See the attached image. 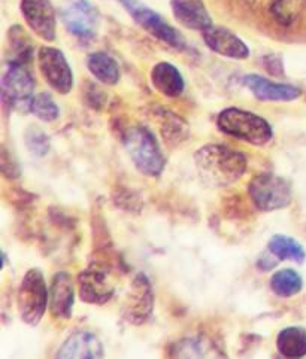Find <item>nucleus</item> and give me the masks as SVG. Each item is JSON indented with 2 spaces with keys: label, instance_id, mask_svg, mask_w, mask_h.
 Instances as JSON below:
<instances>
[{
  "label": "nucleus",
  "instance_id": "f257e3e1",
  "mask_svg": "<svg viewBox=\"0 0 306 359\" xmlns=\"http://www.w3.org/2000/svg\"><path fill=\"white\" fill-rule=\"evenodd\" d=\"M199 176L209 187H229L246 172V157L244 152L218 143L205 145L194 154Z\"/></svg>",
  "mask_w": 306,
  "mask_h": 359
},
{
  "label": "nucleus",
  "instance_id": "f03ea898",
  "mask_svg": "<svg viewBox=\"0 0 306 359\" xmlns=\"http://www.w3.org/2000/svg\"><path fill=\"white\" fill-rule=\"evenodd\" d=\"M121 140L139 173L149 177H159L163 173L166 158L151 130L144 126H133L124 131Z\"/></svg>",
  "mask_w": 306,
  "mask_h": 359
},
{
  "label": "nucleus",
  "instance_id": "7ed1b4c3",
  "mask_svg": "<svg viewBox=\"0 0 306 359\" xmlns=\"http://www.w3.org/2000/svg\"><path fill=\"white\" fill-rule=\"evenodd\" d=\"M217 127L225 135L254 147H265L274 137V130L263 116L234 106L218 114Z\"/></svg>",
  "mask_w": 306,
  "mask_h": 359
},
{
  "label": "nucleus",
  "instance_id": "20e7f679",
  "mask_svg": "<svg viewBox=\"0 0 306 359\" xmlns=\"http://www.w3.org/2000/svg\"><path fill=\"white\" fill-rule=\"evenodd\" d=\"M50 288L46 286L39 269H30L21 280L17 295V306L21 320L30 327H36L48 307Z\"/></svg>",
  "mask_w": 306,
  "mask_h": 359
},
{
  "label": "nucleus",
  "instance_id": "39448f33",
  "mask_svg": "<svg viewBox=\"0 0 306 359\" xmlns=\"http://www.w3.org/2000/svg\"><path fill=\"white\" fill-rule=\"evenodd\" d=\"M140 27L145 29L151 36L175 48L178 51H187L188 45L184 36L164 20L154 9L148 8L140 0H117Z\"/></svg>",
  "mask_w": 306,
  "mask_h": 359
},
{
  "label": "nucleus",
  "instance_id": "423d86ee",
  "mask_svg": "<svg viewBox=\"0 0 306 359\" xmlns=\"http://www.w3.org/2000/svg\"><path fill=\"white\" fill-rule=\"evenodd\" d=\"M0 91L5 112H30V104L34 97V79L29 67L25 65H9L2 76Z\"/></svg>",
  "mask_w": 306,
  "mask_h": 359
},
{
  "label": "nucleus",
  "instance_id": "0eeeda50",
  "mask_svg": "<svg viewBox=\"0 0 306 359\" xmlns=\"http://www.w3.org/2000/svg\"><path fill=\"white\" fill-rule=\"evenodd\" d=\"M248 194L258 210L274 212L290 205L293 188L286 177L274 173H262L250 182Z\"/></svg>",
  "mask_w": 306,
  "mask_h": 359
},
{
  "label": "nucleus",
  "instance_id": "6e6552de",
  "mask_svg": "<svg viewBox=\"0 0 306 359\" xmlns=\"http://www.w3.org/2000/svg\"><path fill=\"white\" fill-rule=\"evenodd\" d=\"M60 20L66 30L81 42L96 39L100 17L90 0H62Z\"/></svg>",
  "mask_w": 306,
  "mask_h": 359
},
{
  "label": "nucleus",
  "instance_id": "1a4fd4ad",
  "mask_svg": "<svg viewBox=\"0 0 306 359\" xmlns=\"http://www.w3.org/2000/svg\"><path fill=\"white\" fill-rule=\"evenodd\" d=\"M38 67L44 79L58 94H67L74 88V72L65 54L54 46H42L38 51Z\"/></svg>",
  "mask_w": 306,
  "mask_h": 359
},
{
  "label": "nucleus",
  "instance_id": "9d476101",
  "mask_svg": "<svg viewBox=\"0 0 306 359\" xmlns=\"http://www.w3.org/2000/svg\"><path fill=\"white\" fill-rule=\"evenodd\" d=\"M154 310L152 286L144 273H139L131 283L123 307L124 319L132 325H142Z\"/></svg>",
  "mask_w": 306,
  "mask_h": 359
},
{
  "label": "nucleus",
  "instance_id": "9b49d317",
  "mask_svg": "<svg viewBox=\"0 0 306 359\" xmlns=\"http://www.w3.org/2000/svg\"><path fill=\"white\" fill-rule=\"evenodd\" d=\"M21 14L41 39L46 42L55 39L57 15L51 0H21Z\"/></svg>",
  "mask_w": 306,
  "mask_h": 359
},
{
  "label": "nucleus",
  "instance_id": "f8f14e48",
  "mask_svg": "<svg viewBox=\"0 0 306 359\" xmlns=\"http://www.w3.org/2000/svg\"><path fill=\"white\" fill-rule=\"evenodd\" d=\"M78 283L81 300L88 304H105L111 300L115 291L108 269L100 266H90L81 271Z\"/></svg>",
  "mask_w": 306,
  "mask_h": 359
},
{
  "label": "nucleus",
  "instance_id": "ddd939ff",
  "mask_svg": "<svg viewBox=\"0 0 306 359\" xmlns=\"http://www.w3.org/2000/svg\"><path fill=\"white\" fill-rule=\"evenodd\" d=\"M244 87L248 88L257 100L262 102H291L302 94V90L291 83L274 82L260 75H245L242 78Z\"/></svg>",
  "mask_w": 306,
  "mask_h": 359
},
{
  "label": "nucleus",
  "instance_id": "4468645a",
  "mask_svg": "<svg viewBox=\"0 0 306 359\" xmlns=\"http://www.w3.org/2000/svg\"><path fill=\"white\" fill-rule=\"evenodd\" d=\"M75 304L74 280L66 271L57 273L50 285L48 310L57 319H69L72 316Z\"/></svg>",
  "mask_w": 306,
  "mask_h": 359
},
{
  "label": "nucleus",
  "instance_id": "2eb2a0df",
  "mask_svg": "<svg viewBox=\"0 0 306 359\" xmlns=\"http://www.w3.org/2000/svg\"><path fill=\"white\" fill-rule=\"evenodd\" d=\"M202 33L204 41L211 51L234 60H245L250 57L248 46L230 30L225 27L211 26Z\"/></svg>",
  "mask_w": 306,
  "mask_h": 359
},
{
  "label": "nucleus",
  "instance_id": "dca6fc26",
  "mask_svg": "<svg viewBox=\"0 0 306 359\" xmlns=\"http://www.w3.org/2000/svg\"><path fill=\"white\" fill-rule=\"evenodd\" d=\"M171 8L175 20L187 29L205 32L214 26L204 0H171Z\"/></svg>",
  "mask_w": 306,
  "mask_h": 359
},
{
  "label": "nucleus",
  "instance_id": "f3484780",
  "mask_svg": "<svg viewBox=\"0 0 306 359\" xmlns=\"http://www.w3.org/2000/svg\"><path fill=\"white\" fill-rule=\"evenodd\" d=\"M102 341L88 331H79L70 336L57 352V358H102L103 356Z\"/></svg>",
  "mask_w": 306,
  "mask_h": 359
},
{
  "label": "nucleus",
  "instance_id": "a211bd4d",
  "mask_svg": "<svg viewBox=\"0 0 306 359\" xmlns=\"http://www.w3.org/2000/svg\"><path fill=\"white\" fill-rule=\"evenodd\" d=\"M151 83L164 97L176 99L185 90V81L181 72L173 65L161 62L151 70Z\"/></svg>",
  "mask_w": 306,
  "mask_h": 359
},
{
  "label": "nucleus",
  "instance_id": "6ab92c4d",
  "mask_svg": "<svg viewBox=\"0 0 306 359\" xmlns=\"http://www.w3.org/2000/svg\"><path fill=\"white\" fill-rule=\"evenodd\" d=\"M33 57V43L27 32L18 24L8 30L5 62L9 65H25L29 66Z\"/></svg>",
  "mask_w": 306,
  "mask_h": 359
},
{
  "label": "nucleus",
  "instance_id": "aec40b11",
  "mask_svg": "<svg viewBox=\"0 0 306 359\" xmlns=\"http://www.w3.org/2000/svg\"><path fill=\"white\" fill-rule=\"evenodd\" d=\"M87 67L91 75L105 86H115L120 81V66L117 60L107 53H93L87 58Z\"/></svg>",
  "mask_w": 306,
  "mask_h": 359
},
{
  "label": "nucleus",
  "instance_id": "412c9836",
  "mask_svg": "<svg viewBox=\"0 0 306 359\" xmlns=\"http://www.w3.org/2000/svg\"><path fill=\"white\" fill-rule=\"evenodd\" d=\"M277 349L284 358L306 356V330L300 327L284 328L278 334Z\"/></svg>",
  "mask_w": 306,
  "mask_h": 359
},
{
  "label": "nucleus",
  "instance_id": "4be33fe9",
  "mask_svg": "<svg viewBox=\"0 0 306 359\" xmlns=\"http://www.w3.org/2000/svg\"><path fill=\"white\" fill-rule=\"evenodd\" d=\"M267 249L279 261H294L296 264H303L306 259V250L296 238L284 234H275L267 243Z\"/></svg>",
  "mask_w": 306,
  "mask_h": 359
},
{
  "label": "nucleus",
  "instance_id": "5701e85b",
  "mask_svg": "<svg viewBox=\"0 0 306 359\" xmlns=\"http://www.w3.org/2000/svg\"><path fill=\"white\" fill-rule=\"evenodd\" d=\"M171 356H181V358H200V356H217L222 355L217 351L215 346L205 337H192L184 339L172 346L169 352Z\"/></svg>",
  "mask_w": 306,
  "mask_h": 359
},
{
  "label": "nucleus",
  "instance_id": "b1692460",
  "mask_svg": "<svg viewBox=\"0 0 306 359\" xmlns=\"http://www.w3.org/2000/svg\"><path fill=\"white\" fill-rule=\"evenodd\" d=\"M303 288V279L298 271L291 269L279 270L270 278V290L278 297L290 298L298 295Z\"/></svg>",
  "mask_w": 306,
  "mask_h": 359
},
{
  "label": "nucleus",
  "instance_id": "393cba45",
  "mask_svg": "<svg viewBox=\"0 0 306 359\" xmlns=\"http://www.w3.org/2000/svg\"><path fill=\"white\" fill-rule=\"evenodd\" d=\"M306 0H274L270 12L281 26H291L298 20Z\"/></svg>",
  "mask_w": 306,
  "mask_h": 359
},
{
  "label": "nucleus",
  "instance_id": "a878e982",
  "mask_svg": "<svg viewBox=\"0 0 306 359\" xmlns=\"http://www.w3.org/2000/svg\"><path fill=\"white\" fill-rule=\"evenodd\" d=\"M30 114H33L44 123H53L60 115L57 103L48 93L36 94L30 104Z\"/></svg>",
  "mask_w": 306,
  "mask_h": 359
},
{
  "label": "nucleus",
  "instance_id": "bb28decb",
  "mask_svg": "<svg viewBox=\"0 0 306 359\" xmlns=\"http://www.w3.org/2000/svg\"><path fill=\"white\" fill-rule=\"evenodd\" d=\"M26 145L27 149L34 157H45L50 151V139L42 130L36 127H30L26 133Z\"/></svg>",
  "mask_w": 306,
  "mask_h": 359
},
{
  "label": "nucleus",
  "instance_id": "cd10ccee",
  "mask_svg": "<svg viewBox=\"0 0 306 359\" xmlns=\"http://www.w3.org/2000/svg\"><path fill=\"white\" fill-rule=\"evenodd\" d=\"M163 126H161V133L166 140H182L184 137L181 135H187V128L182 124L180 118L175 115L168 114V118H161Z\"/></svg>",
  "mask_w": 306,
  "mask_h": 359
},
{
  "label": "nucleus",
  "instance_id": "c85d7f7f",
  "mask_svg": "<svg viewBox=\"0 0 306 359\" xmlns=\"http://www.w3.org/2000/svg\"><path fill=\"white\" fill-rule=\"evenodd\" d=\"M279 264V259L270 252V250L267 249L266 252L257 259V269L262 270V271H269L272 270L274 267H277Z\"/></svg>",
  "mask_w": 306,
  "mask_h": 359
}]
</instances>
